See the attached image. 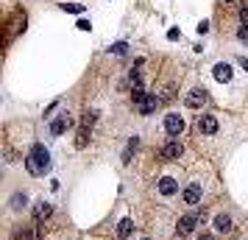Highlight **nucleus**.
<instances>
[{"label": "nucleus", "instance_id": "f257e3e1", "mask_svg": "<svg viewBox=\"0 0 248 240\" xmlns=\"http://www.w3.org/2000/svg\"><path fill=\"white\" fill-rule=\"evenodd\" d=\"M25 168L34 173V176H39V173H47V171H50V154H47L45 145H34V148H31L28 160H25Z\"/></svg>", "mask_w": 248, "mask_h": 240}, {"label": "nucleus", "instance_id": "f03ea898", "mask_svg": "<svg viewBox=\"0 0 248 240\" xmlns=\"http://www.w3.org/2000/svg\"><path fill=\"white\" fill-rule=\"evenodd\" d=\"M131 95H134V109H137L140 114H151V112H156L159 98L142 90V84H134V92H131Z\"/></svg>", "mask_w": 248, "mask_h": 240}, {"label": "nucleus", "instance_id": "7ed1b4c3", "mask_svg": "<svg viewBox=\"0 0 248 240\" xmlns=\"http://www.w3.org/2000/svg\"><path fill=\"white\" fill-rule=\"evenodd\" d=\"M165 131H168L170 137H179L181 131H184V117L181 114H168L165 117Z\"/></svg>", "mask_w": 248, "mask_h": 240}, {"label": "nucleus", "instance_id": "20e7f679", "mask_svg": "<svg viewBox=\"0 0 248 240\" xmlns=\"http://www.w3.org/2000/svg\"><path fill=\"white\" fill-rule=\"evenodd\" d=\"M215 232H217V235H232V232H234V221H232V215H226V212L215 215Z\"/></svg>", "mask_w": 248, "mask_h": 240}, {"label": "nucleus", "instance_id": "39448f33", "mask_svg": "<svg viewBox=\"0 0 248 240\" xmlns=\"http://www.w3.org/2000/svg\"><path fill=\"white\" fill-rule=\"evenodd\" d=\"M198 131L201 134H215L217 131V117L215 114H201L198 117Z\"/></svg>", "mask_w": 248, "mask_h": 240}, {"label": "nucleus", "instance_id": "423d86ee", "mask_svg": "<svg viewBox=\"0 0 248 240\" xmlns=\"http://www.w3.org/2000/svg\"><path fill=\"white\" fill-rule=\"evenodd\" d=\"M203 103H206V90H203V87H195V90L187 95V106H190V109H201Z\"/></svg>", "mask_w": 248, "mask_h": 240}, {"label": "nucleus", "instance_id": "0eeeda50", "mask_svg": "<svg viewBox=\"0 0 248 240\" xmlns=\"http://www.w3.org/2000/svg\"><path fill=\"white\" fill-rule=\"evenodd\" d=\"M181 154H184V145H181L179 140H170V143H165V148H162V157L165 160H179Z\"/></svg>", "mask_w": 248, "mask_h": 240}, {"label": "nucleus", "instance_id": "6e6552de", "mask_svg": "<svg viewBox=\"0 0 248 240\" xmlns=\"http://www.w3.org/2000/svg\"><path fill=\"white\" fill-rule=\"evenodd\" d=\"M50 215H53V207L47 204V201H39V204L34 207V221H36V224H42V221H47Z\"/></svg>", "mask_w": 248, "mask_h": 240}, {"label": "nucleus", "instance_id": "1a4fd4ad", "mask_svg": "<svg viewBox=\"0 0 248 240\" xmlns=\"http://www.w3.org/2000/svg\"><path fill=\"white\" fill-rule=\"evenodd\" d=\"M198 221H201L198 215H184V218H179V232H181V235H190L192 229L198 226Z\"/></svg>", "mask_w": 248, "mask_h": 240}, {"label": "nucleus", "instance_id": "9d476101", "mask_svg": "<svg viewBox=\"0 0 248 240\" xmlns=\"http://www.w3.org/2000/svg\"><path fill=\"white\" fill-rule=\"evenodd\" d=\"M70 126H73V117H70V114H62L59 120H53V123H50V131H53V134H64Z\"/></svg>", "mask_w": 248, "mask_h": 240}, {"label": "nucleus", "instance_id": "9b49d317", "mask_svg": "<svg viewBox=\"0 0 248 240\" xmlns=\"http://www.w3.org/2000/svg\"><path fill=\"white\" fill-rule=\"evenodd\" d=\"M159 193H162V195H176V193H179V184H176V179H170V176L159 179Z\"/></svg>", "mask_w": 248, "mask_h": 240}, {"label": "nucleus", "instance_id": "f8f14e48", "mask_svg": "<svg viewBox=\"0 0 248 240\" xmlns=\"http://www.w3.org/2000/svg\"><path fill=\"white\" fill-rule=\"evenodd\" d=\"M184 201H187V204H198V201H201V184H190V187L184 190Z\"/></svg>", "mask_w": 248, "mask_h": 240}, {"label": "nucleus", "instance_id": "ddd939ff", "mask_svg": "<svg viewBox=\"0 0 248 240\" xmlns=\"http://www.w3.org/2000/svg\"><path fill=\"white\" fill-rule=\"evenodd\" d=\"M215 79L217 81H232V67H229V64H223V62H220V64H215Z\"/></svg>", "mask_w": 248, "mask_h": 240}, {"label": "nucleus", "instance_id": "4468645a", "mask_svg": "<svg viewBox=\"0 0 248 240\" xmlns=\"http://www.w3.org/2000/svg\"><path fill=\"white\" fill-rule=\"evenodd\" d=\"M131 232H134V224H131V218H123V221H120V226H117V235L125 240L128 235H131Z\"/></svg>", "mask_w": 248, "mask_h": 240}, {"label": "nucleus", "instance_id": "2eb2a0df", "mask_svg": "<svg viewBox=\"0 0 248 240\" xmlns=\"http://www.w3.org/2000/svg\"><path fill=\"white\" fill-rule=\"evenodd\" d=\"M95 120H98V112H95V109L84 112V117H81V128H92L95 126Z\"/></svg>", "mask_w": 248, "mask_h": 240}, {"label": "nucleus", "instance_id": "dca6fc26", "mask_svg": "<svg viewBox=\"0 0 248 240\" xmlns=\"http://www.w3.org/2000/svg\"><path fill=\"white\" fill-rule=\"evenodd\" d=\"M87 143H90V128H78V134H76V145L84 148Z\"/></svg>", "mask_w": 248, "mask_h": 240}, {"label": "nucleus", "instance_id": "f3484780", "mask_svg": "<svg viewBox=\"0 0 248 240\" xmlns=\"http://www.w3.org/2000/svg\"><path fill=\"white\" fill-rule=\"evenodd\" d=\"M62 9H64V12H73V14L84 12V6H81V3H62Z\"/></svg>", "mask_w": 248, "mask_h": 240}, {"label": "nucleus", "instance_id": "a211bd4d", "mask_svg": "<svg viewBox=\"0 0 248 240\" xmlns=\"http://www.w3.org/2000/svg\"><path fill=\"white\" fill-rule=\"evenodd\" d=\"M12 207H14V209H23V207H25V195L17 193V195L12 198Z\"/></svg>", "mask_w": 248, "mask_h": 240}, {"label": "nucleus", "instance_id": "6ab92c4d", "mask_svg": "<svg viewBox=\"0 0 248 240\" xmlns=\"http://www.w3.org/2000/svg\"><path fill=\"white\" fill-rule=\"evenodd\" d=\"M173 92H176V90H173V87H168V90L162 92V98H159V101H162V103H168V101H173Z\"/></svg>", "mask_w": 248, "mask_h": 240}, {"label": "nucleus", "instance_id": "aec40b11", "mask_svg": "<svg viewBox=\"0 0 248 240\" xmlns=\"http://www.w3.org/2000/svg\"><path fill=\"white\" fill-rule=\"evenodd\" d=\"M112 50H114V53H120V56H123L125 50H128V45H125V42H117V45H112Z\"/></svg>", "mask_w": 248, "mask_h": 240}, {"label": "nucleus", "instance_id": "412c9836", "mask_svg": "<svg viewBox=\"0 0 248 240\" xmlns=\"http://www.w3.org/2000/svg\"><path fill=\"white\" fill-rule=\"evenodd\" d=\"M240 23L248 28V6H243V9H240Z\"/></svg>", "mask_w": 248, "mask_h": 240}, {"label": "nucleus", "instance_id": "4be33fe9", "mask_svg": "<svg viewBox=\"0 0 248 240\" xmlns=\"http://www.w3.org/2000/svg\"><path fill=\"white\" fill-rule=\"evenodd\" d=\"M39 238H42V235H39V229H31V232L25 235V240H39Z\"/></svg>", "mask_w": 248, "mask_h": 240}, {"label": "nucleus", "instance_id": "5701e85b", "mask_svg": "<svg viewBox=\"0 0 248 240\" xmlns=\"http://www.w3.org/2000/svg\"><path fill=\"white\" fill-rule=\"evenodd\" d=\"M237 36H240V39H243V42H248V28H246V25H243V28H240V31H237Z\"/></svg>", "mask_w": 248, "mask_h": 240}, {"label": "nucleus", "instance_id": "b1692460", "mask_svg": "<svg viewBox=\"0 0 248 240\" xmlns=\"http://www.w3.org/2000/svg\"><path fill=\"white\" fill-rule=\"evenodd\" d=\"M78 28H81V31H90L92 25H90V20H78Z\"/></svg>", "mask_w": 248, "mask_h": 240}, {"label": "nucleus", "instance_id": "393cba45", "mask_svg": "<svg viewBox=\"0 0 248 240\" xmlns=\"http://www.w3.org/2000/svg\"><path fill=\"white\" fill-rule=\"evenodd\" d=\"M179 28H170V31H168V39H179Z\"/></svg>", "mask_w": 248, "mask_h": 240}, {"label": "nucleus", "instance_id": "a878e982", "mask_svg": "<svg viewBox=\"0 0 248 240\" xmlns=\"http://www.w3.org/2000/svg\"><path fill=\"white\" fill-rule=\"evenodd\" d=\"M226 3H234V6H240V9H243V6H248V0H226Z\"/></svg>", "mask_w": 248, "mask_h": 240}, {"label": "nucleus", "instance_id": "bb28decb", "mask_svg": "<svg viewBox=\"0 0 248 240\" xmlns=\"http://www.w3.org/2000/svg\"><path fill=\"white\" fill-rule=\"evenodd\" d=\"M198 240H215V238H212V235H201Z\"/></svg>", "mask_w": 248, "mask_h": 240}, {"label": "nucleus", "instance_id": "cd10ccee", "mask_svg": "<svg viewBox=\"0 0 248 240\" xmlns=\"http://www.w3.org/2000/svg\"><path fill=\"white\" fill-rule=\"evenodd\" d=\"M142 240H148V238H142Z\"/></svg>", "mask_w": 248, "mask_h": 240}]
</instances>
